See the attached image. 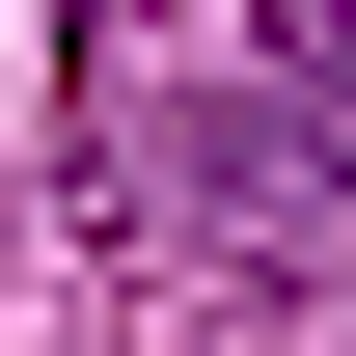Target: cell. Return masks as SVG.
Wrapping results in <instances>:
<instances>
[{
    "mask_svg": "<svg viewBox=\"0 0 356 356\" xmlns=\"http://www.w3.org/2000/svg\"><path fill=\"white\" fill-rule=\"evenodd\" d=\"M192 247H220L247 302H274V274H356V83H329V55H274V83L192 137Z\"/></svg>",
    "mask_w": 356,
    "mask_h": 356,
    "instance_id": "obj_1",
    "label": "cell"
}]
</instances>
